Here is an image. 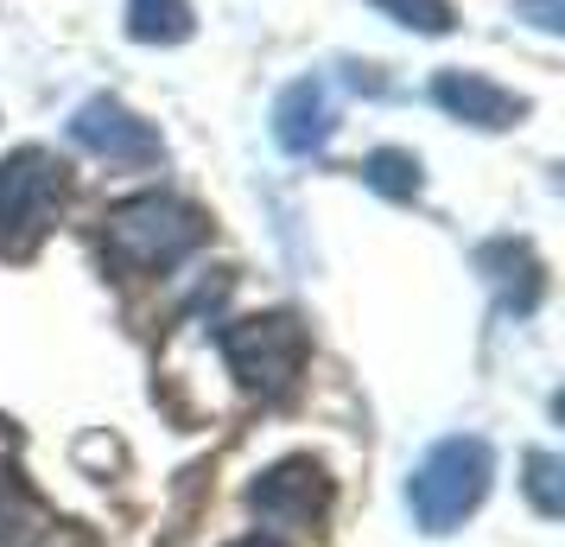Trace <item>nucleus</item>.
Masks as SVG:
<instances>
[{
    "instance_id": "nucleus-1",
    "label": "nucleus",
    "mask_w": 565,
    "mask_h": 547,
    "mask_svg": "<svg viewBox=\"0 0 565 547\" xmlns=\"http://www.w3.org/2000/svg\"><path fill=\"white\" fill-rule=\"evenodd\" d=\"M204 235L210 223L198 204L166 198V191H140V198H121L103 217V261L128 281H147V274H166L184 255H198Z\"/></svg>"
},
{
    "instance_id": "nucleus-2",
    "label": "nucleus",
    "mask_w": 565,
    "mask_h": 547,
    "mask_svg": "<svg viewBox=\"0 0 565 547\" xmlns=\"http://www.w3.org/2000/svg\"><path fill=\"white\" fill-rule=\"evenodd\" d=\"M489 477H495V452H489L477 433H451L438 440L407 477V509L426 535H451L463 516H477V503L489 496Z\"/></svg>"
},
{
    "instance_id": "nucleus-3",
    "label": "nucleus",
    "mask_w": 565,
    "mask_h": 547,
    "mask_svg": "<svg viewBox=\"0 0 565 547\" xmlns=\"http://www.w3.org/2000/svg\"><path fill=\"white\" fill-rule=\"evenodd\" d=\"M306 350H311L306 325L292 313H255V318L223 325V364H230V376L248 395H260V401H280V395L299 382Z\"/></svg>"
},
{
    "instance_id": "nucleus-4",
    "label": "nucleus",
    "mask_w": 565,
    "mask_h": 547,
    "mask_svg": "<svg viewBox=\"0 0 565 547\" xmlns=\"http://www.w3.org/2000/svg\"><path fill=\"white\" fill-rule=\"evenodd\" d=\"M71 198V179L45 147H20L0 159V249L26 255L39 235L57 223V210Z\"/></svg>"
},
{
    "instance_id": "nucleus-5",
    "label": "nucleus",
    "mask_w": 565,
    "mask_h": 547,
    "mask_svg": "<svg viewBox=\"0 0 565 547\" xmlns=\"http://www.w3.org/2000/svg\"><path fill=\"white\" fill-rule=\"evenodd\" d=\"M248 509L280 535H318V522L331 516V471L306 459V452L280 459L248 484Z\"/></svg>"
},
{
    "instance_id": "nucleus-6",
    "label": "nucleus",
    "mask_w": 565,
    "mask_h": 547,
    "mask_svg": "<svg viewBox=\"0 0 565 547\" xmlns=\"http://www.w3.org/2000/svg\"><path fill=\"white\" fill-rule=\"evenodd\" d=\"M71 140H77L83 154L108 159V166H159L166 159V140H159L153 122H140L128 103H115V96H89L77 103L71 115Z\"/></svg>"
},
{
    "instance_id": "nucleus-7",
    "label": "nucleus",
    "mask_w": 565,
    "mask_h": 547,
    "mask_svg": "<svg viewBox=\"0 0 565 547\" xmlns=\"http://www.w3.org/2000/svg\"><path fill=\"white\" fill-rule=\"evenodd\" d=\"M433 103L445 108L451 122H470V128H483V134H502L527 115V96H514V90L477 77V71H438Z\"/></svg>"
},
{
    "instance_id": "nucleus-8",
    "label": "nucleus",
    "mask_w": 565,
    "mask_h": 547,
    "mask_svg": "<svg viewBox=\"0 0 565 547\" xmlns=\"http://www.w3.org/2000/svg\"><path fill=\"white\" fill-rule=\"evenodd\" d=\"M337 134V108H331V90L318 77H299L280 90V103H274V140H280V154L292 159H311L324 154Z\"/></svg>"
},
{
    "instance_id": "nucleus-9",
    "label": "nucleus",
    "mask_w": 565,
    "mask_h": 547,
    "mask_svg": "<svg viewBox=\"0 0 565 547\" xmlns=\"http://www.w3.org/2000/svg\"><path fill=\"white\" fill-rule=\"evenodd\" d=\"M477 267L489 274V287H495V299H502V313L527 318L540 306V261L527 242H514V235H495V242H483L477 249Z\"/></svg>"
},
{
    "instance_id": "nucleus-10",
    "label": "nucleus",
    "mask_w": 565,
    "mask_h": 547,
    "mask_svg": "<svg viewBox=\"0 0 565 547\" xmlns=\"http://www.w3.org/2000/svg\"><path fill=\"white\" fill-rule=\"evenodd\" d=\"M128 39H140V45H184L191 39V0H128Z\"/></svg>"
},
{
    "instance_id": "nucleus-11",
    "label": "nucleus",
    "mask_w": 565,
    "mask_h": 547,
    "mask_svg": "<svg viewBox=\"0 0 565 547\" xmlns=\"http://www.w3.org/2000/svg\"><path fill=\"white\" fill-rule=\"evenodd\" d=\"M362 185L394 198V204H407V198H419V159L401 154V147H382V154L362 159Z\"/></svg>"
},
{
    "instance_id": "nucleus-12",
    "label": "nucleus",
    "mask_w": 565,
    "mask_h": 547,
    "mask_svg": "<svg viewBox=\"0 0 565 547\" xmlns=\"http://www.w3.org/2000/svg\"><path fill=\"white\" fill-rule=\"evenodd\" d=\"M32 516H39V496L26 491V477H20V471L0 459V547L20 541V535L32 528Z\"/></svg>"
},
{
    "instance_id": "nucleus-13",
    "label": "nucleus",
    "mask_w": 565,
    "mask_h": 547,
    "mask_svg": "<svg viewBox=\"0 0 565 547\" xmlns=\"http://www.w3.org/2000/svg\"><path fill=\"white\" fill-rule=\"evenodd\" d=\"M394 27L407 32H426V39H445V32L458 27V13H451V0H375Z\"/></svg>"
},
{
    "instance_id": "nucleus-14",
    "label": "nucleus",
    "mask_w": 565,
    "mask_h": 547,
    "mask_svg": "<svg viewBox=\"0 0 565 547\" xmlns=\"http://www.w3.org/2000/svg\"><path fill=\"white\" fill-rule=\"evenodd\" d=\"M527 496H534V509L546 522L565 516V465H559V452H527Z\"/></svg>"
},
{
    "instance_id": "nucleus-15",
    "label": "nucleus",
    "mask_w": 565,
    "mask_h": 547,
    "mask_svg": "<svg viewBox=\"0 0 565 547\" xmlns=\"http://www.w3.org/2000/svg\"><path fill=\"white\" fill-rule=\"evenodd\" d=\"M514 7H521L540 32H559L565 27V0H514Z\"/></svg>"
},
{
    "instance_id": "nucleus-16",
    "label": "nucleus",
    "mask_w": 565,
    "mask_h": 547,
    "mask_svg": "<svg viewBox=\"0 0 565 547\" xmlns=\"http://www.w3.org/2000/svg\"><path fill=\"white\" fill-rule=\"evenodd\" d=\"M235 547H267V541H235Z\"/></svg>"
},
{
    "instance_id": "nucleus-17",
    "label": "nucleus",
    "mask_w": 565,
    "mask_h": 547,
    "mask_svg": "<svg viewBox=\"0 0 565 547\" xmlns=\"http://www.w3.org/2000/svg\"><path fill=\"white\" fill-rule=\"evenodd\" d=\"M52 547H57V541H52ZM64 547H77V541H64Z\"/></svg>"
}]
</instances>
